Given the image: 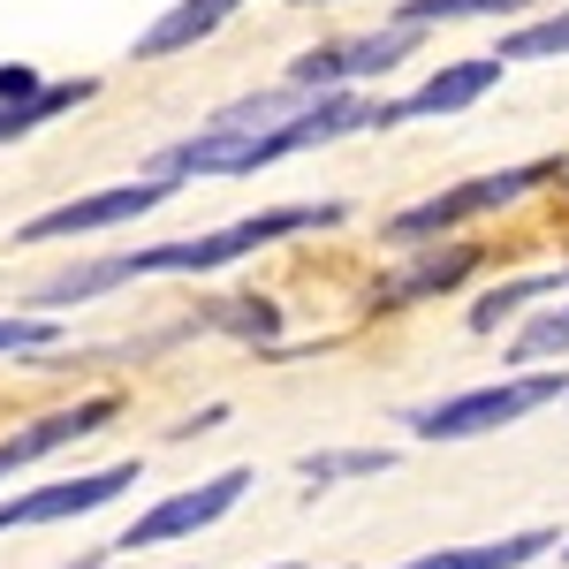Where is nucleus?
<instances>
[{"mask_svg": "<svg viewBox=\"0 0 569 569\" xmlns=\"http://www.w3.org/2000/svg\"><path fill=\"white\" fill-rule=\"evenodd\" d=\"M342 206H273V213H251V220H228L213 236H182V243H144V251H114V259H91V266H69L39 289V305H91L122 281H152V273H220V266L251 259L281 236H305V228H335Z\"/></svg>", "mask_w": 569, "mask_h": 569, "instance_id": "obj_1", "label": "nucleus"}, {"mask_svg": "<svg viewBox=\"0 0 569 569\" xmlns=\"http://www.w3.org/2000/svg\"><path fill=\"white\" fill-rule=\"evenodd\" d=\"M357 130H388V99H365V91H319V99H305L289 122H273V130H206L182 137V144H168L160 152V168L152 176H259V168H273V160H297V152H311V144H335V137H357Z\"/></svg>", "mask_w": 569, "mask_h": 569, "instance_id": "obj_2", "label": "nucleus"}, {"mask_svg": "<svg viewBox=\"0 0 569 569\" xmlns=\"http://www.w3.org/2000/svg\"><path fill=\"white\" fill-rule=\"evenodd\" d=\"M569 395V372H517V380H486V388H463V395H440L426 410H410V433L418 440H479V433H501L531 410L562 402Z\"/></svg>", "mask_w": 569, "mask_h": 569, "instance_id": "obj_3", "label": "nucleus"}, {"mask_svg": "<svg viewBox=\"0 0 569 569\" xmlns=\"http://www.w3.org/2000/svg\"><path fill=\"white\" fill-rule=\"evenodd\" d=\"M555 176H562V160H525V168H501V176H471V182H456V190H433L426 206H402V213L388 220V243H426V236H448V228H463V220L501 213V206L531 198L539 182H555Z\"/></svg>", "mask_w": 569, "mask_h": 569, "instance_id": "obj_4", "label": "nucleus"}, {"mask_svg": "<svg viewBox=\"0 0 569 569\" xmlns=\"http://www.w3.org/2000/svg\"><path fill=\"white\" fill-rule=\"evenodd\" d=\"M243 493H251V471H243V463H236V471H213L206 486H182V493H168V501H160V509H144V517H137V525L122 531L114 547H99V555H84V562H69V569H99L107 555H137V547L198 539V531L220 525V517H228V509H236Z\"/></svg>", "mask_w": 569, "mask_h": 569, "instance_id": "obj_5", "label": "nucleus"}, {"mask_svg": "<svg viewBox=\"0 0 569 569\" xmlns=\"http://www.w3.org/2000/svg\"><path fill=\"white\" fill-rule=\"evenodd\" d=\"M168 198H176V176L114 182V190H91V198H69V206H53V213L23 220V228H16V243H61V236H99V228H122V220L152 213V206H168Z\"/></svg>", "mask_w": 569, "mask_h": 569, "instance_id": "obj_6", "label": "nucleus"}, {"mask_svg": "<svg viewBox=\"0 0 569 569\" xmlns=\"http://www.w3.org/2000/svg\"><path fill=\"white\" fill-rule=\"evenodd\" d=\"M426 31L410 23H388V31H365V39H335V46H311L289 61V84L305 91H342V84H365V77H388L395 61H410V46Z\"/></svg>", "mask_w": 569, "mask_h": 569, "instance_id": "obj_7", "label": "nucleus"}, {"mask_svg": "<svg viewBox=\"0 0 569 569\" xmlns=\"http://www.w3.org/2000/svg\"><path fill=\"white\" fill-rule=\"evenodd\" d=\"M130 486H137V463H107V471H84V479H53V486H31V493H8L0 501V531H39V525L91 517V509L122 501Z\"/></svg>", "mask_w": 569, "mask_h": 569, "instance_id": "obj_8", "label": "nucleus"}, {"mask_svg": "<svg viewBox=\"0 0 569 569\" xmlns=\"http://www.w3.org/2000/svg\"><path fill=\"white\" fill-rule=\"evenodd\" d=\"M114 395H91V402H69V410H46V418H31V426H16V433L0 440V479H16V471H31V463H46V456H61L69 440H91L114 426Z\"/></svg>", "mask_w": 569, "mask_h": 569, "instance_id": "obj_9", "label": "nucleus"}, {"mask_svg": "<svg viewBox=\"0 0 569 569\" xmlns=\"http://www.w3.org/2000/svg\"><path fill=\"white\" fill-rule=\"evenodd\" d=\"M501 53H479V61H448L440 77H426L418 91H402V99H388V130H402V122H426V114H463L471 99H486V91L501 84Z\"/></svg>", "mask_w": 569, "mask_h": 569, "instance_id": "obj_10", "label": "nucleus"}, {"mask_svg": "<svg viewBox=\"0 0 569 569\" xmlns=\"http://www.w3.org/2000/svg\"><path fill=\"white\" fill-rule=\"evenodd\" d=\"M479 243H440V251H418L410 266H395L388 281L372 289V311H402V305H426L440 289H456V281H471L479 273Z\"/></svg>", "mask_w": 569, "mask_h": 569, "instance_id": "obj_11", "label": "nucleus"}, {"mask_svg": "<svg viewBox=\"0 0 569 569\" xmlns=\"http://www.w3.org/2000/svg\"><path fill=\"white\" fill-rule=\"evenodd\" d=\"M547 547H562V531H509V539H479V547H433V555H410L395 569H525L539 562Z\"/></svg>", "mask_w": 569, "mask_h": 569, "instance_id": "obj_12", "label": "nucleus"}, {"mask_svg": "<svg viewBox=\"0 0 569 569\" xmlns=\"http://www.w3.org/2000/svg\"><path fill=\"white\" fill-rule=\"evenodd\" d=\"M243 0H176L144 39H137V61H168V53H182V46H198V39H213L220 23L236 16Z\"/></svg>", "mask_w": 569, "mask_h": 569, "instance_id": "obj_13", "label": "nucleus"}, {"mask_svg": "<svg viewBox=\"0 0 569 569\" xmlns=\"http://www.w3.org/2000/svg\"><path fill=\"white\" fill-rule=\"evenodd\" d=\"M569 289V266H547V273H525V281H501V289H486L479 305H471V335H493L501 319H517L525 305L539 297H562Z\"/></svg>", "mask_w": 569, "mask_h": 569, "instance_id": "obj_14", "label": "nucleus"}, {"mask_svg": "<svg viewBox=\"0 0 569 569\" xmlns=\"http://www.w3.org/2000/svg\"><path fill=\"white\" fill-rule=\"evenodd\" d=\"M84 99H91V77H77V84H39L31 99H0V144L31 137L39 122H53V114H69V107H84Z\"/></svg>", "mask_w": 569, "mask_h": 569, "instance_id": "obj_15", "label": "nucleus"}, {"mask_svg": "<svg viewBox=\"0 0 569 569\" xmlns=\"http://www.w3.org/2000/svg\"><path fill=\"white\" fill-rule=\"evenodd\" d=\"M311 486H342V479H380V471H395V448H319V456H305L297 463Z\"/></svg>", "mask_w": 569, "mask_h": 569, "instance_id": "obj_16", "label": "nucleus"}, {"mask_svg": "<svg viewBox=\"0 0 569 569\" xmlns=\"http://www.w3.org/2000/svg\"><path fill=\"white\" fill-rule=\"evenodd\" d=\"M525 0H402L395 8V23H410V31H440V23H463V16H517Z\"/></svg>", "mask_w": 569, "mask_h": 569, "instance_id": "obj_17", "label": "nucleus"}, {"mask_svg": "<svg viewBox=\"0 0 569 569\" xmlns=\"http://www.w3.org/2000/svg\"><path fill=\"white\" fill-rule=\"evenodd\" d=\"M493 53H501V61H555V53H569V8L562 16H539L525 31H509Z\"/></svg>", "mask_w": 569, "mask_h": 569, "instance_id": "obj_18", "label": "nucleus"}, {"mask_svg": "<svg viewBox=\"0 0 569 569\" xmlns=\"http://www.w3.org/2000/svg\"><path fill=\"white\" fill-rule=\"evenodd\" d=\"M517 357H569V305H555L547 319H531L525 335H517Z\"/></svg>", "mask_w": 569, "mask_h": 569, "instance_id": "obj_19", "label": "nucleus"}, {"mask_svg": "<svg viewBox=\"0 0 569 569\" xmlns=\"http://www.w3.org/2000/svg\"><path fill=\"white\" fill-rule=\"evenodd\" d=\"M61 342V319H0V357L8 350H53Z\"/></svg>", "mask_w": 569, "mask_h": 569, "instance_id": "obj_20", "label": "nucleus"}, {"mask_svg": "<svg viewBox=\"0 0 569 569\" xmlns=\"http://www.w3.org/2000/svg\"><path fill=\"white\" fill-rule=\"evenodd\" d=\"M31 91H39V69H23V61L0 69V99H31Z\"/></svg>", "mask_w": 569, "mask_h": 569, "instance_id": "obj_21", "label": "nucleus"}, {"mask_svg": "<svg viewBox=\"0 0 569 569\" xmlns=\"http://www.w3.org/2000/svg\"><path fill=\"white\" fill-rule=\"evenodd\" d=\"M297 8H327V0H297Z\"/></svg>", "mask_w": 569, "mask_h": 569, "instance_id": "obj_22", "label": "nucleus"}, {"mask_svg": "<svg viewBox=\"0 0 569 569\" xmlns=\"http://www.w3.org/2000/svg\"><path fill=\"white\" fill-rule=\"evenodd\" d=\"M266 569H297V562H266Z\"/></svg>", "mask_w": 569, "mask_h": 569, "instance_id": "obj_23", "label": "nucleus"}, {"mask_svg": "<svg viewBox=\"0 0 569 569\" xmlns=\"http://www.w3.org/2000/svg\"><path fill=\"white\" fill-rule=\"evenodd\" d=\"M562 555H569V539H562Z\"/></svg>", "mask_w": 569, "mask_h": 569, "instance_id": "obj_24", "label": "nucleus"}]
</instances>
